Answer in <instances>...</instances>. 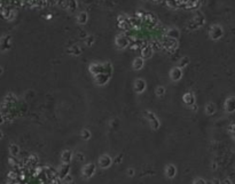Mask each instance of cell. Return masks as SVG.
<instances>
[{
    "label": "cell",
    "instance_id": "obj_35",
    "mask_svg": "<svg viewBox=\"0 0 235 184\" xmlns=\"http://www.w3.org/2000/svg\"><path fill=\"white\" fill-rule=\"evenodd\" d=\"M192 107H193V110H194V111H196V110H197V107H196V105H195V104H194V105H192Z\"/></svg>",
    "mask_w": 235,
    "mask_h": 184
},
{
    "label": "cell",
    "instance_id": "obj_1",
    "mask_svg": "<svg viewBox=\"0 0 235 184\" xmlns=\"http://www.w3.org/2000/svg\"><path fill=\"white\" fill-rule=\"evenodd\" d=\"M12 47V36L6 35L0 38V50L1 52H7Z\"/></svg>",
    "mask_w": 235,
    "mask_h": 184
},
{
    "label": "cell",
    "instance_id": "obj_24",
    "mask_svg": "<svg viewBox=\"0 0 235 184\" xmlns=\"http://www.w3.org/2000/svg\"><path fill=\"white\" fill-rule=\"evenodd\" d=\"M9 152H10V154L13 156V157H16L18 154V152H20V149L16 144H10V147H9Z\"/></svg>",
    "mask_w": 235,
    "mask_h": 184
},
{
    "label": "cell",
    "instance_id": "obj_23",
    "mask_svg": "<svg viewBox=\"0 0 235 184\" xmlns=\"http://www.w3.org/2000/svg\"><path fill=\"white\" fill-rule=\"evenodd\" d=\"M205 112H206V114H213V113L216 112V107H215V104H213V103H208V104L205 105Z\"/></svg>",
    "mask_w": 235,
    "mask_h": 184
},
{
    "label": "cell",
    "instance_id": "obj_22",
    "mask_svg": "<svg viewBox=\"0 0 235 184\" xmlns=\"http://www.w3.org/2000/svg\"><path fill=\"white\" fill-rule=\"evenodd\" d=\"M112 72V65L110 62H105L103 63V73H107L109 75H111Z\"/></svg>",
    "mask_w": 235,
    "mask_h": 184
},
{
    "label": "cell",
    "instance_id": "obj_21",
    "mask_svg": "<svg viewBox=\"0 0 235 184\" xmlns=\"http://www.w3.org/2000/svg\"><path fill=\"white\" fill-rule=\"evenodd\" d=\"M188 64H189V57H188V56H183V57L180 58V61H179V63H178V66L181 68V69H185Z\"/></svg>",
    "mask_w": 235,
    "mask_h": 184
},
{
    "label": "cell",
    "instance_id": "obj_37",
    "mask_svg": "<svg viewBox=\"0 0 235 184\" xmlns=\"http://www.w3.org/2000/svg\"><path fill=\"white\" fill-rule=\"evenodd\" d=\"M2 72H3V69L0 66V74H2Z\"/></svg>",
    "mask_w": 235,
    "mask_h": 184
},
{
    "label": "cell",
    "instance_id": "obj_32",
    "mask_svg": "<svg viewBox=\"0 0 235 184\" xmlns=\"http://www.w3.org/2000/svg\"><path fill=\"white\" fill-rule=\"evenodd\" d=\"M77 158H78V160H82V161L84 160V156H83V154H80V153H78V154H77Z\"/></svg>",
    "mask_w": 235,
    "mask_h": 184
},
{
    "label": "cell",
    "instance_id": "obj_31",
    "mask_svg": "<svg viewBox=\"0 0 235 184\" xmlns=\"http://www.w3.org/2000/svg\"><path fill=\"white\" fill-rule=\"evenodd\" d=\"M87 36H89V35H86V32H84V31H83V32H80V33H79V37H80V38H83V39H85V38L87 37Z\"/></svg>",
    "mask_w": 235,
    "mask_h": 184
},
{
    "label": "cell",
    "instance_id": "obj_13",
    "mask_svg": "<svg viewBox=\"0 0 235 184\" xmlns=\"http://www.w3.org/2000/svg\"><path fill=\"white\" fill-rule=\"evenodd\" d=\"M89 21V15L86 12H80L78 15H77V23L80 24V25H84L86 24Z\"/></svg>",
    "mask_w": 235,
    "mask_h": 184
},
{
    "label": "cell",
    "instance_id": "obj_34",
    "mask_svg": "<svg viewBox=\"0 0 235 184\" xmlns=\"http://www.w3.org/2000/svg\"><path fill=\"white\" fill-rule=\"evenodd\" d=\"M83 1H84L85 3H91V2H92V0H83Z\"/></svg>",
    "mask_w": 235,
    "mask_h": 184
},
{
    "label": "cell",
    "instance_id": "obj_12",
    "mask_svg": "<svg viewBox=\"0 0 235 184\" xmlns=\"http://www.w3.org/2000/svg\"><path fill=\"white\" fill-rule=\"evenodd\" d=\"M144 65H145V58H142V57H135L132 63V68L135 71H140L144 68Z\"/></svg>",
    "mask_w": 235,
    "mask_h": 184
},
{
    "label": "cell",
    "instance_id": "obj_3",
    "mask_svg": "<svg viewBox=\"0 0 235 184\" xmlns=\"http://www.w3.org/2000/svg\"><path fill=\"white\" fill-rule=\"evenodd\" d=\"M89 70H90V72L93 74L94 77L98 75V74H100V73H103V63H100V62H93L90 66H89Z\"/></svg>",
    "mask_w": 235,
    "mask_h": 184
},
{
    "label": "cell",
    "instance_id": "obj_4",
    "mask_svg": "<svg viewBox=\"0 0 235 184\" xmlns=\"http://www.w3.org/2000/svg\"><path fill=\"white\" fill-rule=\"evenodd\" d=\"M210 37L212 40H218L222 37V28L220 25H212L210 29Z\"/></svg>",
    "mask_w": 235,
    "mask_h": 184
},
{
    "label": "cell",
    "instance_id": "obj_30",
    "mask_svg": "<svg viewBox=\"0 0 235 184\" xmlns=\"http://www.w3.org/2000/svg\"><path fill=\"white\" fill-rule=\"evenodd\" d=\"M194 184H206V183H205V181H204L203 178H197V180L194 182Z\"/></svg>",
    "mask_w": 235,
    "mask_h": 184
},
{
    "label": "cell",
    "instance_id": "obj_16",
    "mask_svg": "<svg viewBox=\"0 0 235 184\" xmlns=\"http://www.w3.org/2000/svg\"><path fill=\"white\" fill-rule=\"evenodd\" d=\"M78 8V3H77V0H68V3H67V9L70 12V13H73L76 12Z\"/></svg>",
    "mask_w": 235,
    "mask_h": 184
},
{
    "label": "cell",
    "instance_id": "obj_36",
    "mask_svg": "<svg viewBox=\"0 0 235 184\" xmlns=\"http://www.w3.org/2000/svg\"><path fill=\"white\" fill-rule=\"evenodd\" d=\"M2 121H3V117H2V116H1V114H0V124H1V122H2Z\"/></svg>",
    "mask_w": 235,
    "mask_h": 184
},
{
    "label": "cell",
    "instance_id": "obj_2",
    "mask_svg": "<svg viewBox=\"0 0 235 184\" xmlns=\"http://www.w3.org/2000/svg\"><path fill=\"white\" fill-rule=\"evenodd\" d=\"M115 42H116L117 48H119V49H125L127 46L130 45L131 41H130V38L126 37L125 35H118V36L116 37Z\"/></svg>",
    "mask_w": 235,
    "mask_h": 184
},
{
    "label": "cell",
    "instance_id": "obj_9",
    "mask_svg": "<svg viewBox=\"0 0 235 184\" xmlns=\"http://www.w3.org/2000/svg\"><path fill=\"white\" fill-rule=\"evenodd\" d=\"M153 54H154V49L151 48L150 45H146L141 48V57L142 58L148 59V58H150L153 56Z\"/></svg>",
    "mask_w": 235,
    "mask_h": 184
},
{
    "label": "cell",
    "instance_id": "obj_33",
    "mask_svg": "<svg viewBox=\"0 0 235 184\" xmlns=\"http://www.w3.org/2000/svg\"><path fill=\"white\" fill-rule=\"evenodd\" d=\"M133 174H134V169H128V175L132 176Z\"/></svg>",
    "mask_w": 235,
    "mask_h": 184
},
{
    "label": "cell",
    "instance_id": "obj_26",
    "mask_svg": "<svg viewBox=\"0 0 235 184\" xmlns=\"http://www.w3.org/2000/svg\"><path fill=\"white\" fill-rule=\"evenodd\" d=\"M150 46H151V48L154 49V52H158V50H161L163 48L162 42H160V41H154Z\"/></svg>",
    "mask_w": 235,
    "mask_h": 184
},
{
    "label": "cell",
    "instance_id": "obj_38",
    "mask_svg": "<svg viewBox=\"0 0 235 184\" xmlns=\"http://www.w3.org/2000/svg\"><path fill=\"white\" fill-rule=\"evenodd\" d=\"M2 136H3V134H2V131H1V130H0V138H1V137H2Z\"/></svg>",
    "mask_w": 235,
    "mask_h": 184
},
{
    "label": "cell",
    "instance_id": "obj_19",
    "mask_svg": "<svg viewBox=\"0 0 235 184\" xmlns=\"http://www.w3.org/2000/svg\"><path fill=\"white\" fill-rule=\"evenodd\" d=\"M69 53L73 54V56H79L82 54V48L78 45H73V47L69 49Z\"/></svg>",
    "mask_w": 235,
    "mask_h": 184
},
{
    "label": "cell",
    "instance_id": "obj_27",
    "mask_svg": "<svg viewBox=\"0 0 235 184\" xmlns=\"http://www.w3.org/2000/svg\"><path fill=\"white\" fill-rule=\"evenodd\" d=\"M84 41H85V45L87 47H91V46H93V44L95 41V38H94V36H87L84 39Z\"/></svg>",
    "mask_w": 235,
    "mask_h": 184
},
{
    "label": "cell",
    "instance_id": "obj_14",
    "mask_svg": "<svg viewBox=\"0 0 235 184\" xmlns=\"http://www.w3.org/2000/svg\"><path fill=\"white\" fill-rule=\"evenodd\" d=\"M99 164L102 168H108L111 165V158L109 156H102L99 160Z\"/></svg>",
    "mask_w": 235,
    "mask_h": 184
},
{
    "label": "cell",
    "instance_id": "obj_8",
    "mask_svg": "<svg viewBox=\"0 0 235 184\" xmlns=\"http://www.w3.org/2000/svg\"><path fill=\"white\" fill-rule=\"evenodd\" d=\"M146 117L148 118V120H149V122H150V125H151V127L154 129H157L160 127V121H158V119L155 117V114L154 113H151L150 111H147L145 112Z\"/></svg>",
    "mask_w": 235,
    "mask_h": 184
},
{
    "label": "cell",
    "instance_id": "obj_10",
    "mask_svg": "<svg viewBox=\"0 0 235 184\" xmlns=\"http://www.w3.org/2000/svg\"><path fill=\"white\" fill-rule=\"evenodd\" d=\"M94 172H95V165L94 164H89V165L85 166L84 169H83V176L85 178H90L91 176L94 174Z\"/></svg>",
    "mask_w": 235,
    "mask_h": 184
},
{
    "label": "cell",
    "instance_id": "obj_11",
    "mask_svg": "<svg viewBox=\"0 0 235 184\" xmlns=\"http://www.w3.org/2000/svg\"><path fill=\"white\" fill-rule=\"evenodd\" d=\"M182 100H183V103H185L186 105H194V104H195V95H194V93H192V92L186 93V94L183 95Z\"/></svg>",
    "mask_w": 235,
    "mask_h": 184
},
{
    "label": "cell",
    "instance_id": "obj_25",
    "mask_svg": "<svg viewBox=\"0 0 235 184\" xmlns=\"http://www.w3.org/2000/svg\"><path fill=\"white\" fill-rule=\"evenodd\" d=\"M5 102L7 103V104H13V103H15L16 102V97H15V95H13V94H8L7 96H6V98H5Z\"/></svg>",
    "mask_w": 235,
    "mask_h": 184
},
{
    "label": "cell",
    "instance_id": "obj_6",
    "mask_svg": "<svg viewBox=\"0 0 235 184\" xmlns=\"http://www.w3.org/2000/svg\"><path fill=\"white\" fill-rule=\"evenodd\" d=\"M147 88V82L142 78H138L135 81H134V89L138 94H141L144 93Z\"/></svg>",
    "mask_w": 235,
    "mask_h": 184
},
{
    "label": "cell",
    "instance_id": "obj_29",
    "mask_svg": "<svg viewBox=\"0 0 235 184\" xmlns=\"http://www.w3.org/2000/svg\"><path fill=\"white\" fill-rule=\"evenodd\" d=\"M82 137H83V138H85V140H89V138L91 137L90 131H89L87 129H84V130H82Z\"/></svg>",
    "mask_w": 235,
    "mask_h": 184
},
{
    "label": "cell",
    "instance_id": "obj_5",
    "mask_svg": "<svg viewBox=\"0 0 235 184\" xmlns=\"http://www.w3.org/2000/svg\"><path fill=\"white\" fill-rule=\"evenodd\" d=\"M182 69L179 66H176V68H172L171 71H170V78L172 81H179L181 78H182Z\"/></svg>",
    "mask_w": 235,
    "mask_h": 184
},
{
    "label": "cell",
    "instance_id": "obj_15",
    "mask_svg": "<svg viewBox=\"0 0 235 184\" xmlns=\"http://www.w3.org/2000/svg\"><path fill=\"white\" fill-rule=\"evenodd\" d=\"M166 36L169 38H172V39H178L179 36H180V32H179V30L177 29V28H174V29H170V30H167V32H166Z\"/></svg>",
    "mask_w": 235,
    "mask_h": 184
},
{
    "label": "cell",
    "instance_id": "obj_17",
    "mask_svg": "<svg viewBox=\"0 0 235 184\" xmlns=\"http://www.w3.org/2000/svg\"><path fill=\"white\" fill-rule=\"evenodd\" d=\"M166 176L167 177H170V178H172V177H174V175H176V173H177V169H176V167L173 165H169L166 167Z\"/></svg>",
    "mask_w": 235,
    "mask_h": 184
},
{
    "label": "cell",
    "instance_id": "obj_18",
    "mask_svg": "<svg viewBox=\"0 0 235 184\" xmlns=\"http://www.w3.org/2000/svg\"><path fill=\"white\" fill-rule=\"evenodd\" d=\"M193 21L199 25V26H202L204 23H205V17L203 16V14H199V13H197L196 15H195V17L193 19Z\"/></svg>",
    "mask_w": 235,
    "mask_h": 184
},
{
    "label": "cell",
    "instance_id": "obj_20",
    "mask_svg": "<svg viewBox=\"0 0 235 184\" xmlns=\"http://www.w3.org/2000/svg\"><path fill=\"white\" fill-rule=\"evenodd\" d=\"M71 158H73V156H71V152H70V151H64V152L62 153V161H63L64 164H69L70 160H71Z\"/></svg>",
    "mask_w": 235,
    "mask_h": 184
},
{
    "label": "cell",
    "instance_id": "obj_28",
    "mask_svg": "<svg viewBox=\"0 0 235 184\" xmlns=\"http://www.w3.org/2000/svg\"><path fill=\"white\" fill-rule=\"evenodd\" d=\"M155 94H156L157 97H162V96H164V94H165V88H164L163 86H158V87L156 88V91H155Z\"/></svg>",
    "mask_w": 235,
    "mask_h": 184
},
{
    "label": "cell",
    "instance_id": "obj_7",
    "mask_svg": "<svg viewBox=\"0 0 235 184\" xmlns=\"http://www.w3.org/2000/svg\"><path fill=\"white\" fill-rule=\"evenodd\" d=\"M109 78H110L109 74L100 73V74H98V75L94 77V81H95L96 85H99V86H103V85H106V84L109 81Z\"/></svg>",
    "mask_w": 235,
    "mask_h": 184
}]
</instances>
